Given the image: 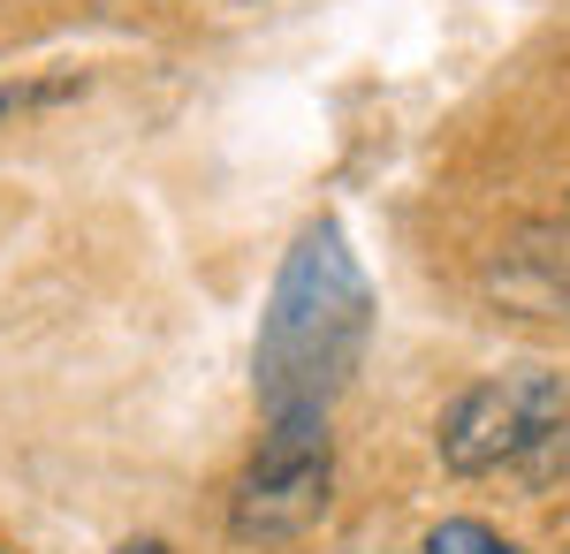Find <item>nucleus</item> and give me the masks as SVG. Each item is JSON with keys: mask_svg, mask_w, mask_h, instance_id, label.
<instances>
[{"mask_svg": "<svg viewBox=\"0 0 570 554\" xmlns=\"http://www.w3.org/2000/svg\"><path fill=\"white\" fill-rule=\"evenodd\" d=\"M365 311H373V297L343 251V228L335 220L305 228L259 335V395L274 418H320L327 410V395L343 387V373L365 349Z\"/></svg>", "mask_w": 570, "mask_h": 554, "instance_id": "1", "label": "nucleus"}, {"mask_svg": "<svg viewBox=\"0 0 570 554\" xmlns=\"http://www.w3.org/2000/svg\"><path fill=\"white\" fill-rule=\"evenodd\" d=\"M563 380L548 373H502V380L464 387L441 418V456L449 471H494V464H518L532 456L540 441L563 433Z\"/></svg>", "mask_w": 570, "mask_h": 554, "instance_id": "2", "label": "nucleus"}, {"mask_svg": "<svg viewBox=\"0 0 570 554\" xmlns=\"http://www.w3.org/2000/svg\"><path fill=\"white\" fill-rule=\"evenodd\" d=\"M327 510V426L320 418H274L259 456L236 486V532L244 540H289L297 524Z\"/></svg>", "mask_w": 570, "mask_h": 554, "instance_id": "3", "label": "nucleus"}, {"mask_svg": "<svg viewBox=\"0 0 570 554\" xmlns=\"http://www.w3.org/2000/svg\"><path fill=\"white\" fill-rule=\"evenodd\" d=\"M122 554H168V547H160V540H137V547H122Z\"/></svg>", "mask_w": 570, "mask_h": 554, "instance_id": "5", "label": "nucleus"}, {"mask_svg": "<svg viewBox=\"0 0 570 554\" xmlns=\"http://www.w3.org/2000/svg\"><path fill=\"white\" fill-rule=\"evenodd\" d=\"M426 554H518L502 532H487V524H472V516H449V524H434L426 532Z\"/></svg>", "mask_w": 570, "mask_h": 554, "instance_id": "4", "label": "nucleus"}, {"mask_svg": "<svg viewBox=\"0 0 570 554\" xmlns=\"http://www.w3.org/2000/svg\"><path fill=\"white\" fill-rule=\"evenodd\" d=\"M8 107H16V91H0V115H8Z\"/></svg>", "mask_w": 570, "mask_h": 554, "instance_id": "6", "label": "nucleus"}]
</instances>
